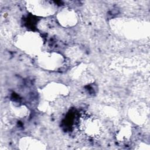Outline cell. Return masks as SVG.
I'll return each instance as SVG.
<instances>
[{
    "label": "cell",
    "mask_w": 150,
    "mask_h": 150,
    "mask_svg": "<svg viewBox=\"0 0 150 150\" xmlns=\"http://www.w3.org/2000/svg\"><path fill=\"white\" fill-rule=\"evenodd\" d=\"M16 45L25 52L38 55L43 46V40L38 32H25L18 35L16 38Z\"/></svg>",
    "instance_id": "6da1fadb"
},
{
    "label": "cell",
    "mask_w": 150,
    "mask_h": 150,
    "mask_svg": "<svg viewBox=\"0 0 150 150\" xmlns=\"http://www.w3.org/2000/svg\"><path fill=\"white\" fill-rule=\"evenodd\" d=\"M79 127L85 135L97 138L103 133L104 128L101 120L93 115L84 114L79 121Z\"/></svg>",
    "instance_id": "7a4b0ae2"
},
{
    "label": "cell",
    "mask_w": 150,
    "mask_h": 150,
    "mask_svg": "<svg viewBox=\"0 0 150 150\" xmlns=\"http://www.w3.org/2000/svg\"><path fill=\"white\" fill-rule=\"evenodd\" d=\"M37 63L39 67L48 70H55L63 66V56L57 52L40 53L37 56Z\"/></svg>",
    "instance_id": "3957f363"
},
{
    "label": "cell",
    "mask_w": 150,
    "mask_h": 150,
    "mask_svg": "<svg viewBox=\"0 0 150 150\" xmlns=\"http://www.w3.org/2000/svg\"><path fill=\"white\" fill-rule=\"evenodd\" d=\"M28 10L32 15L39 16H48L56 12V9L52 2L45 1H31L27 2Z\"/></svg>",
    "instance_id": "277c9868"
},
{
    "label": "cell",
    "mask_w": 150,
    "mask_h": 150,
    "mask_svg": "<svg viewBox=\"0 0 150 150\" xmlns=\"http://www.w3.org/2000/svg\"><path fill=\"white\" fill-rule=\"evenodd\" d=\"M66 86L59 83H51L46 86L42 90L43 95L46 100L54 101L60 97L67 94Z\"/></svg>",
    "instance_id": "5b68a950"
},
{
    "label": "cell",
    "mask_w": 150,
    "mask_h": 150,
    "mask_svg": "<svg viewBox=\"0 0 150 150\" xmlns=\"http://www.w3.org/2000/svg\"><path fill=\"white\" fill-rule=\"evenodd\" d=\"M57 19L60 25L66 28L72 27L78 22L76 12L69 8H64L60 10L57 15Z\"/></svg>",
    "instance_id": "8992f818"
},
{
    "label": "cell",
    "mask_w": 150,
    "mask_h": 150,
    "mask_svg": "<svg viewBox=\"0 0 150 150\" xmlns=\"http://www.w3.org/2000/svg\"><path fill=\"white\" fill-rule=\"evenodd\" d=\"M132 135V127L129 123L119 126L116 132V138L119 141L125 142L128 140Z\"/></svg>",
    "instance_id": "52a82bcc"
}]
</instances>
